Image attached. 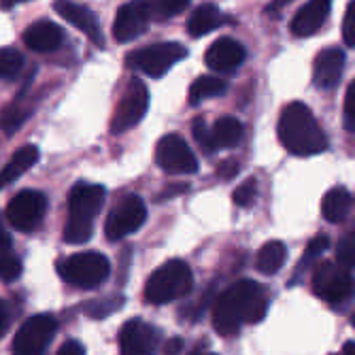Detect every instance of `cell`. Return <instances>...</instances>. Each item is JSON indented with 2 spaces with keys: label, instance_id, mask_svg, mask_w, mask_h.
I'll list each match as a JSON object with an SVG mask.
<instances>
[{
  "label": "cell",
  "instance_id": "6da1fadb",
  "mask_svg": "<svg viewBox=\"0 0 355 355\" xmlns=\"http://www.w3.org/2000/svg\"><path fill=\"white\" fill-rule=\"evenodd\" d=\"M266 311V289L251 279H243L221 292L213 302V328L221 336H234L243 326L260 324Z\"/></svg>",
  "mask_w": 355,
  "mask_h": 355
},
{
  "label": "cell",
  "instance_id": "7a4b0ae2",
  "mask_svg": "<svg viewBox=\"0 0 355 355\" xmlns=\"http://www.w3.org/2000/svg\"><path fill=\"white\" fill-rule=\"evenodd\" d=\"M279 141L294 155L309 157L324 153L328 149V139L317 123L313 111L304 103H289L279 115Z\"/></svg>",
  "mask_w": 355,
  "mask_h": 355
},
{
  "label": "cell",
  "instance_id": "3957f363",
  "mask_svg": "<svg viewBox=\"0 0 355 355\" xmlns=\"http://www.w3.org/2000/svg\"><path fill=\"white\" fill-rule=\"evenodd\" d=\"M107 191L98 183H77L69 193V221L64 225V241L81 245L94 232V219L101 213Z\"/></svg>",
  "mask_w": 355,
  "mask_h": 355
},
{
  "label": "cell",
  "instance_id": "277c9868",
  "mask_svg": "<svg viewBox=\"0 0 355 355\" xmlns=\"http://www.w3.org/2000/svg\"><path fill=\"white\" fill-rule=\"evenodd\" d=\"M193 287L191 268L183 260H168L145 283V300L151 304H168L185 298Z\"/></svg>",
  "mask_w": 355,
  "mask_h": 355
},
{
  "label": "cell",
  "instance_id": "5b68a950",
  "mask_svg": "<svg viewBox=\"0 0 355 355\" xmlns=\"http://www.w3.org/2000/svg\"><path fill=\"white\" fill-rule=\"evenodd\" d=\"M58 272L69 285L81 289H94L109 279L111 262L98 251H83L64 257L58 264Z\"/></svg>",
  "mask_w": 355,
  "mask_h": 355
},
{
  "label": "cell",
  "instance_id": "8992f818",
  "mask_svg": "<svg viewBox=\"0 0 355 355\" xmlns=\"http://www.w3.org/2000/svg\"><path fill=\"white\" fill-rule=\"evenodd\" d=\"M313 292L330 304H343L355 296V277L338 262L324 260L313 268Z\"/></svg>",
  "mask_w": 355,
  "mask_h": 355
},
{
  "label": "cell",
  "instance_id": "52a82bcc",
  "mask_svg": "<svg viewBox=\"0 0 355 355\" xmlns=\"http://www.w3.org/2000/svg\"><path fill=\"white\" fill-rule=\"evenodd\" d=\"M187 55V49L179 43H155L149 47H141L125 55V64L135 71H141L147 77L166 75L179 60Z\"/></svg>",
  "mask_w": 355,
  "mask_h": 355
},
{
  "label": "cell",
  "instance_id": "ba28073f",
  "mask_svg": "<svg viewBox=\"0 0 355 355\" xmlns=\"http://www.w3.org/2000/svg\"><path fill=\"white\" fill-rule=\"evenodd\" d=\"M55 330L58 321L49 313H39L26 319L11 343L13 355H45Z\"/></svg>",
  "mask_w": 355,
  "mask_h": 355
},
{
  "label": "cell",
  "instance_id": "9c48e42d",
  "mask_svg": "<svg viewBox=\"0 0 355 355\" xmlns=\"http://www.w3.org/2000/svg\"><path fill=\"white\" fill-rule=\"evenodd\" d=\"M149 109V89L141 79H132L128 83L121 101L111 119V135H121L130 130L145 117Z\"/></svg>",
  "mask_w": 355,
  "mask_h": 355
},
{
  "label": "cell",
  "instance_id": "30bf717a",
  "mask_svg": "<svg viewBox=\"0 0 355 355\" xmlns=\"http://www.w3.org/2000/svg\"><path fill=\"white\" fill-rule=\"evenodd\" d=\"M155 162L168 175H193L198 171V159L179 135H166L157 141Z\"/></svg>",
  "mask_w": 355,
  "mask_h": 355
},
{
  "label": "cell",
  "instance_id": "8fae6325",
  "mask_svg": "<svg viewBox=\"0 0 355 355\" xmlns=\"http://www.w3.org/2000/svg\"><path fill=\"white\" fill-rule=\"evenodd\" d=\"M47 211V198L37 189H24L11 198L7 207V219L19 232L37 230Z\"/></svg>",
  "mask_w": 355,
  "mask_h": 355
},
{
  "label": "cell",
  "instance_id": "7c38bea8",
  "mask_svg": "<svg viewBox=\"0 0 355 355\" xmlns=\"http://www.w3.org/2000/svg\"><path fill=\"white\" fill-rule=\"evenodd\" d=\"M147 219V207L141 196H125L107 217L105 234L109 241H121L137 232Z\"/></svg>",
  "mask_w": 355,
  "mask_h": 355
},
{
  "label": "cell",
  "instance_id": "4fadbf2b",
  "mask_svg": "<svg viewBox=\"0 0 355 355\" xmlns=\"http://www.w3.org/2000/svg\"><path fill=\"white\" fill-rule=\"evenodd\" d=\"M157 338V330L147 321L130 319L119 330V351L121 355H153Z\"/></svg>",
  "mask_w": 355,
  "mask_h": 355
},
{
  "label": "cell",
  "instance_id": "5bb4252c",
  "mask_svg": "<svg viewBox=\"0 0 355 355\" xmlns=\"http://www.w3.org/2000/svg\"><path fill=\"white\" fill-rule=\"evenodd\" d=\"M149 24V15L145 11L143 0H130L117 9L113 19V39L117 43H130L139 39Z\"/></svg>",
  "mask_w": 355,
  "mask_h": 355
},
{
  "label": "cell",
  "instance_id": "9a60e30c",
  "mask_svg": "<svg viewBox=\"0 0 355 355\" xmlns=\"http://www.w3.org/2000/svg\"><path fill=\"white\" fill-rule=\"evenodd\" d=\"M53 9H55V13L62 19H67L77 30H81L94 45H98V47L105 45L103 32H101V24H98V19H96L94 11L89 7L79 5V3H75V0H55Z\"/></svg>",
  "mask_w": 355,
  "mask_h": 355
},
{
  "label": "cell",
  "instance_id": "2e32d148",
  "mask_svg": "<svg viewBox=\"0 0 355 355\" xmlns=\"http://www.w3.org/2000/svg\"><path fill=\"white\" fill-rule=\"evenodd\" d=\"M205 62L211 71L219 75H230L239 71V67L245 62V47L230 37H221L207 49Z\"/></svg>",
  "mask_w": 355,
  "mask_h": 355
},
{
  "label": "cell",
  "instance_id": "e0dca14e",
  "mask_svg": "<svg viewBox=\"0 0 355 355\" xmlns=\"http://www.w3.org/2000/svg\"><path fill=\"white\" fill-rule=\"evenodd\" d=\"M345 71V53L338 47L321 49L313 64V83L319 89H334Z\"/></svg>",
  "mask_w": 355,
  "mask_h": 355
},
{
  "label": "cell",
  "instance_id": "ac0fdd59",
  "mask_svg": "<svg viewBox=\"0 0 355 355\" xmlns=\"http://www.w3.org/2000/svg\"><path fill=\"white\" fill-rule=\"evenodd\" d=\"M330 9H332V0H309L304 7L298 9V13L292 19L294 37L298 39L313 37L315 32L326 24Z\"/></svg>",
  "mask_w": 355,
  "mask_h": 355
},
{
  "label": "cell",
  "instance_id": "d6986e66",
  "mask_svg": "<svg viewBox=\"0 0 355 355\" xmlns=\"http://www.w3.org/2000/svg\"><path fill=\"white\" fill-rule=\"evenodd\" d=\"M24 43L32 51L49 53V51H55L64 43V32L53 21H47V19L35 21L32 26L26 28V32H24Z\"/></svg>",
  "mask_w": 355,
  "mask_h": 355
},
{
  "label": "cell",
  "instance_id": "ffe728a7",
  "mask_svg": "<svg viewBox=\"0 0 355 355\" xmlns=\"http://www.w3.org/2000/svg\"><path fill=\"white\" fill-rule=\"evenodd\" d=\"M39 162V149L35 145H26L17 149L9 162L0 168V189H5L7 185L15 183L28 168H32Z\"/></svg>",
  "mask_w": 355,
  "mask_h": 355
},
{
  "label": "cell",
  "instance_id": "44dd1931",
  "mask_svg": "<svg viewBox=\"0 0 355 355\" xmlns=\"http://www.w3.org/2000/svg\"><path fill=\"white\" fill-rule=\"evenodd\" d=\"M223 21H225L223 13H221L215 5L207 3V5H200L196 11H193V13L189 15L187 32H189V37L200 39V37H207L209 32L217 30Z\"/></svg>",
  "mask_w": 355,
  "mask_h": 355
},
{
  "label": "cell",
  "instance_id": "7402d4cb",
  "mask_svg": "<svg viewBox=\"0 0 355 355\" xmlns=\"http://www.w3.org/2000/svg\"><path fill=\"white\" fill-rule=\"evenodd\" d=\"M351 207H353V196L345 187H332L330 191H326L324 200H321V213H324V217L330 223L345 221L347 215L351 213Z\"/></svg>",
  "mask_w": 355,
  "mask_h": 355
},
{
  "label": "cell",
  "instance_id": "603a6c76",
  "mask_svg": "<svg viewBox=\"0 0 355 355\" xmlns=\"http://www.w3.org/2000/svg\"><path fill=\"white\" fill-rule=\"evenodd\" d=\"M211 132H213L215 149H232V147L241 145L243 135H245V128H243V123L236 117L223 115V117H219L213 123Z\"/></svg>",
  "mask_w": 355,
  "mask_h": 355
},
{
  "label": "cell",
  "instance_id": "cb8c5ba5",
  "mask_svg": "<svg viewBox=\"0 0 355 355\" xmlns=\"http://www.w3.org/2000/svg\"><path fill=\"white\" fill-rule=\"evenodd\" d=\"M287 257V249L281 241H268L262 245V249L257 251L255 255V268L260 270L262 275H277Z\"/></svg>",
  "mask_w": 355,
  "mask_h": 355
},
{
  "label": "cell",
  "instance_id": "d4e9b609",
  "mask_svg": "<svg viewBox=\"0 0 355 355\" xmlns=\"http://www.w3.org/2000/svg\"><path fill=\"white\" fill-rule=\"evenodd\" d=\"M225 89H228V83H225L223 79H219L215 75H202L189 85V105L196 107L209 98H215V96L225 94Z\"/></svg>",
  "mask_w": 355,
  "mask_h": 355
},
{
  "label": "cell",
  "instance_id": "484cf974",
  "mask_svg": "<svg viewBox=\"0 0 355 355\" xmlns=\"http://www.w3.org/2000/svg\"><path fill=\"white\" fill-rule=\"evenodd\" d=\"M149 21H166L189 7V0H143Z\"/></svg>",
  "mask_w": 355,
  "mask_h": 355
},
{
  "label": "cell",
  "instance_id": "4316f807",
  "mask_svg": "<svg viewBox=\"0 0 355 355\" xmlns=\"http://www.w3.org/2000/svg\"><path fill=\"white\" fill-rule=\"evenodd\" d=\"M328 245H330V239H328L326 234H315V236L309 241L306 249H304V255H302V260H300L296 272L302 275L304 270L315 268V266L321 262V253H324V251L328 249Z\"/></svg>",
  "mask_w": 355,
  "mask_h": 355
},
{
  "label": "cell",
  "instance_id": "83f0119b",
  "mask_svg": "<svg viewBox=\"0 0 355 355\" xmlns=\"http://www.w3.org/2000/svg\"><path fill=\"white\" fill-rule=\"evenodd\" d=\"M28 117V107L21 101L11 103L9 107H5L0 111V130L5 132H15L17 128L26 121Z\"/></svg>",
  "mask_w": 355,
  "mask_h": 355
},
{
  "label": "cell",
  "instance_id": "f1b7e54d",
  "mask_svg": "<svg viewBox=\"0 0 355 355\" xmlns=\"http://www.w3.org/2000/svg\"><path fill=\"white\" fill-rule=\"evenodd\" d=\"M24 69V55L13 47H0V79H15Z\"/></svg>",
  "mask_w": 355,
  "mask_h": 355
},
{
  "label": "cell",
  "instance_id": "f546056e",
  "mask_svg": "<svg viewBox=\"0 0 355 355\" xmlns=\"http://www.w3.org/2000/svg\"><path fill=\"white\" fill-rule=\"evenodd\" d=\"M21 275V260L11 249H0V281L11 283Z\"/></svg>",
  "mask_w": 355,
  "mask_h": 355
},
{
  "label": "cell",
  "instance_id": "4dcf8cb0",
  "mask_svg": "<svg viewBox=\"0 0 355 355\" xmlns=\"http://www.w3.org/2000/svg\"><path fill=\"white\" fill-rule=\"evenodd\" d=\"M191 135H193V141H196V145L202 149L205 155H211L215 151V143H213V132L209 123L205 121V117H196L191 123Z\"/></svg>",
  "mask_w": 355,
  "mask_h": 355
},
{
  "label": "cell",
  "instance_id": "1f68e13d",
  "mask_svg": "<svg viewBox=\"0 0 355 355\" xmlns=\"http://www.w3.org/2000/svg\"><path fill=\"white\" fill-rule=\"evenodd\" d=\"M336 262L347 270H355V232L345 234L336 243Z\"/></svg>",
  "mask_w": 355,
  "mask_h": 355
},
{
  "label": "cell",
  "instance_id": "d6a6232c",
  "mask_svg": "<svg viewBox=\"0 0 355 355\" xmlns=\"http://www.w3.org/2000/svg\"><path fill=\"white\" fill-rule=\"evenodd\" d=\"M255 198H257V183H255V179L243 181V183L234 189V193H232L234 205H236V207H243V209L251 207V205L255 202Z\"/></svg>",
  "mask_w": 355,
  "mask_h": 355
},
{
  "label": "cell",
  "instance_id": "836d02e7",
  "mask_svg": "<svg viewBox=\"0 0 355 355\" xmlns=\"http://www.w3.org/2000/svg\"><path fill=\"white\" fill-rule=\"evenodd\" d=\"M343 41L347 47H355V0L347 5L343 19Z\"/></svg>",
  "mask_w": 355,
  "mask_h": 355
},
{
  "label": "cell",
  "instance_id": "e575fe53",
  "mask_svg": "<svg viewBox=\"0 0 355 355\" xmlns=\"http://www.w3.org/2000/svg\"><path fill=\"white\" fill-rule=\"evenodd\" d=\"M345 115H347V121L355 125V81L347 87V94H345Z\"/></svg>",
  "mask_w": 355,
  "mask_h": 355
},
{
  "label": "cell",
  "instance_id": "d590c367",
  "mask_svg": "<svg viewBox=\"0 0 355 355\" xmlns=\"http://www.w3.org/2000/svg\"><path fill=\"white\" fill-rule=\"evenodd\" d=\"M239 173V162L236 159H223V162L217 166V175L221 179H232Z\"/></svg>",
  "mask_w": 355,
  "mask_h": 355
},
{
  "label": "cell",
  "instance_id": "8d00e7d4",
  "mask_svg": "<svg viewBox=\"0 0 355 355\" xmlns=\"http://www.w3.org/2000/svg\"><path fill=\"white\" fill-rule=\"evenodd\" d=\"M58 355H85V349L81 343L77 340H69V343H64L58 351Z\"/></svg>",
  "mask_w": 355,
  "mask_h": 355
},
{
  "label": "cell",
  "instance_id": "74e56055",
  "mask_svg": "<svg viewBox=\"0 0 355 355\" xmlns=\"http://www.w3.org/2000/svg\"><path fill=\"white\" fill-rule=\"evenodd\" d=\"M9 319H11L9 306H7V302L0 300V336H3V334L7 332V328H9Z\"/></svg>",
  "mask_w": 355,
  "mask_h": 355
},
{
  "label": "cell",
  "instance_id": "f35d334b",
  "mask_svg": "<svg viewBox=\"0 0 355 355\" xmlns=\"http://www.w3.org/2000/svg\"><path fill=\"white\" fill-rule=\"evenodd\" d=\"M0 249H11V236H9V232L5 230L3 219H0Z\"/></svg>",
  "mask_w": 355,
  "mask_h": 355
},
{
  "label": "cell",
  "instance_id": "ab89813d",
  "mask_svg": "<svg viewBox=\"0 0 355 355\" xmlns=\"http://www.w3.org/2000/svg\"><path fill=\"white\" fill-rule=\"evenodd\" d=\"M179 353H181V340H179V338L168 340V345H166V355H179Z\"/></svg>",
  "mask_w": 355,
  "mask_h": 355
},
{
  "label": "cell",
  "instance_id": "60d3db41",
  "mask_svg": "<svg viewBox=\"0 0 355 355\" xmlns=\"http://www.w3.org/2000/svg\"><path fill=\"white\" fill-rule=\"evenodd\" d=\"M289 3H292V0H272L266 11H268V13H277V11H281L283 7H287Z\"/></svg>",
  "mask_w": 355,
  "mask_h": 355
},
{
  "label": "cell",
  "instance_id": "b9f144b4",
  "mask_svg": "<svg viewBox=\"0 0 355 355\" xmlns=\"http://www.w3.org/2000/svg\"><path fill=\"white\" fill-rule=\"evenodd\" d=\"M330 355H355V343H345V347L338 353H330Z\"/></svg>",
  "mask_w": 355,
  "mask_h": 355
},
{
  "label": "cell",
  "instance_id": "7bdbcfd3",
  "mask_svg": "<svg viewBox=\"0 0 355 355\" xmlns=\"http://www.w3.org/2000/svg\"><path fill=\"white\" fill-rule=\"evenodd\" d=\"M0 3H3V7H5V9H11V7H15V5L28 3V0H0Z\"/></svg>",
  "mask_w": 355,
  "mask_h": 355
},
{
  "label": "cell",
  "instance_id": "ee69618b",
  "mask_svg": "<svg viewBox=\"0 0 355 355\" xmlns=\"http://www.w3.org/2000/svg\"><path fill=\"white\" fill-rule=\"evenodd\" d=\"M191 355H215V353H205V351H193Z\"/></svg>",
  "mask_w": 355,
  "mask_h": 355
},
{
  "label": "cell",
  "instance_id": "f6af8a7d",
  "mask_svg": "<svg viewBox=\"0 0 355 355\" xmlns=\"http://www.w3.org/2000/svg\"><path fill=\"white\" fill-rule=\"evenodd\" d=\"M351 326H353V328H355V313H353V315H351Z\"/></svg>",
  "mask_w": 355,
  "mask_h": 355
}]
</instances>
